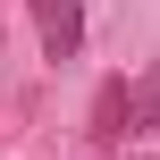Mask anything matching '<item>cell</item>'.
<instances>
[{"label": "cell", "mask_w": 160, "mask_h": 160, "mask_svg": "<svg viewBox=\"0 0 160 160\" xmlns=\"http://www.w3.org/2000/svg\"><path fill=\"white\" fill-rule=\"evenodd\" d=\"M160 118V76H143V84H127V76H110L101 93H93V143H127V135H143Z\"/></svg>", "instance_id": "obj_1"}, {"label": "cell", "mask_w": 160, "mask_h": 160, "mask_svg": "<svg viewBox=\"0 0 160 160\" xmlns=\"http://www.w3.org/2000/svg\"><path fill=\"white\" fill-rule=\"evenodd\" d=\"M25 8H34L42 51H51V59H76V42H84V8H76V0H25Z\"/></svg>", "instance_id": "obj_2"}, {"label": "cell", "mask_w": 160, "mask_h": 160, "mask_svg": "<svg viewBox=\"0 0 160 160\" xmlns=\"http://www.w3.org/2000/svg\"><path fill=\"white\" fill-rule=\"evenodd\" d=\"M127 160H135V152H127Z\"/></svg>", "instance_id": "obj_3"}]
</instances>
